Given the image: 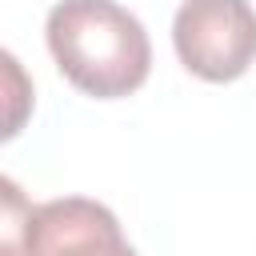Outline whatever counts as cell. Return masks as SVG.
<instances>
[{"label": "cell", "mask_w": 256, "mask_h": 256, "mask_svg": "<svg viewBox=\"0 0 256 256\" xmlns=\"http://www.w3.org/2000/svg\"><path fill=\"white\" fill-rule=\"evenodd\" d=\"M44 40L72 88L96 100L132 96L152 68L144 24L116 0H60L44 20Z\"/></svg>", "instance_id": "obj_1"}, {"label": "cell", "mask_w": 256, "mask_h": 256, "mask_svg": "<svg viewBox=\"0 0 256 256\" xmlns=\"http://www.w3.org/2000/svg\"><path fill=\"white\" fill-rule=\"evenodd\" d=\"M172 44L192 76L232 84L256 60V8L248 0H184L172 20Z\"/></svg>", "instance_id": "obj_2"}, {"label": "cell", "mask_w": 256, "mask_h": 256, "mask_svg": "<svg viewBox=\"0 0 256 256\" xmlns=\"http://www.w3.org/2000/svg\"><path fill=\"white\" fill-rule=\"evenodd\" d=\"M20 256H136V248L112 208L88 196H60L28 208Z\"/></svg>", "instance_id": "obj_3"}]
</instances>
